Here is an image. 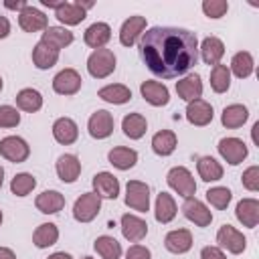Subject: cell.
I'll use <instances>...</instances> for the list:
<instances>
[{"label":"cell","instance_id":"obj_1","mask_svg":"<svg viewBox=\"0 0 259 259\" xmlns=\"http://www.w3.org/2000/svg\"><path fill=\"white\" fill-rule=\"evenodd\" d=\"M140 57L152 75L174 79L196 65L198 40L188 28L152 26L140 38Z\"/></svg>","mask_w":259,"mask_h":259},{"label":"cell","instance_id":"obj_2","mask_svg":"<svg viewBox=\"0 0 259 259\" xmlns=\"http://www.w3.org/2000/svg\"><path fill=\"white\" fill-rule=\"evenodd\" d=\"M87 71L95 79H105L115 71V55L109 49H95L87 59Z\"/></svg>","mask_w":259,"mask_h":259},{"label":"cell","instance_id":"obj_3","mask_svg":"<svg viewBox=\"0 0 259 259\" xmlns=\"http://www.w3.org/2000/svg\"><path fill=\"white\" fill-rule=\"evenodd\" d=\"M166 180H168V186H170L172 190H176L182 198L194 196V192H196V182H194L190 170L184 168V166H174V168L168 172Z\"/></svg>","mask_w":259,"mask_h":259},{"label":"cell","instance_id":"obj_4","mask_svg":"<svg viewBox=\"0 0 259 259\" xmlns=\"http://www.w3.org/2000/svg\"><path fill=\"white\" fill-rule=\"evenodd\" d=\"M101 210V198L95 192L81 194L73 204V217L79 223H91Z\"/></svg>","mask_w":259,"mask_h":259},{"label":"cell","instance_id":"obj_5","mask_svg":"<svg viewBox=\"0 0 259 259\" xmlns=\"http://www.w3.org/2000/svg\"><path fill=\"white\" fill-rule=\"evenodd\" d=\"M125 204L134 210L146 212L150 208V186L140 180H130L125 186Z\"/></svg>","mask_w":259,"mask_h":259},{"label":"cell","instance_id":"obj_6","mask_svg":"<svg viewBox=\"0 0 259 259\" xmlns=\"http://www.w3.org/2000/svg\"><path fill=\"white\" fill-rule=\"evenodd\" d=\"M0 156L6 158L8 162L20 164V162H24L30 156V148H28V144L22 138L6 136V138L0 140Z\"/></svg>","mask_w":259,"mask_h":259},{"label":"cell","instance_id":"obj_7","mask_svg":"<svg viewBox=\"0 0 259 259\" xmlns=\"http://www.w3.org/2000/svg\"><path fill=\"white\" fill-rule=\"evenodd\" d=\"M217 148H219V154L223 156V160H227L231 166L241 164L249 154L247 144L239 138H223Z\"/></svg>","mask_w":259,"mask_h":259},{"label":"cell","instance_id":"obj_8","mask_svg":"<svg viewBox=\"0 0 259 259\" xmlns=\"http://www.w3.org/2000/svg\"><path fill=\"white\" fill-rule=\"evenodd\" d=\"M217 243H219L223 249H227L229 253H233V255L243 253L245 247H247V239L243 237V233L237 231V229L231 227V225H223V227L219 229V233H217Z\"/></svg>","mask_w":259,"mask_h":259},{"label":"cell","instance_id":"obj_9","mask_svg":"<svg viewBox=\"0 0 259 259\" xmlns=\"http://www.w3.org/2000/svg\"><path fill=\"white\" fill-rule=\"evenodd\" d=\"M182 212H184V217H186L190 223H194L196 227H208L210 221H212V212L204 206V202H200V200L194 198V196L184 198V202H182Z\"/></svg>","mask_w":259,"mask_h":259},{"label":"cell","instance_id":"obj_10","mask_svg":"<svg viewBox=\"0 0 259 259\" xmlns=\"http://www.w3.org/2000/svg\"><path fill=\"white\" fill-rule=\"evenodd\" d=\"M81 83H83V79L75 69H63L55 75L53 89L59 95H75L81 89Z\"/></svg>","mask_w":259,"mask_h":259},{"label":"cell","instance_id":"obj_11","mask_svg":"<svg viewBox=\"0 0 259 259\" xmlns=\"http://www.w3.org/2000/svg\"><path fill=\"white\" fill-rule=\"evenodd\" d=\"M87 130H89V136L95 138V140H105L111 136L113 132V115L105 109H97L89 121H87Z\"/></svg>","mask_w":259,"mask_h":259},{"label":"cell","instance_id":"obj_12","mask_svg":"<svg viewBox=\"0 0 259 259\" xmlns=\"http://www.w3.org/2000/svg\"><path fill=\"white\" fill-rule=\"evenodd\" d=\"M18 24L24 32H38L49 26V20H47L45 12H40L38 8L28 4L24 10L18 12Z\"/></svg>","mask_w":259,"mask_h":259},{"label":"cell","instance_id":"obj_13","mask_svg":"<svg viewBox=\"0 0 259 259\" xmlns=\"http://www.w3.org/2000/svg\"><path fill=\"white\" fill-rule=\"evenodd\" d=\"M93 190L99 198L115 200L119 194V180L111 172H97L93 176Z\"/></svg>","mask_w":259,"mask_h":259},{"label":"cell","instance_id":"obj_14","mask_svg":"<svg viewBox=\"0 0 259 259\" xmlns=\"http://www.w3.org/2000/svg\"><path fill=\"white\" fill-rule=\"evenodd\" d=\"M146 30V18L144 16H130L123 24H121V30H119V42L123 47H134L136 40L144 34Z\"/></svg>","mask_w":259,"mask_h":259},{"label":"cell","instance_id":"obj_15","mask_svg":"<svg viewBox=\"0 0 259 259\" xmlns=\"http://www.w3.org/2000/svg\"><path fill=\"white\" fill-rule=\"evenodd\" d=\"M212 115H214L212 113V105L208 101H204V99H194L186 107V119L192 125H198V127L208 125L212 121Z\"/></svg>","mask_w":259,"mask_h":259},{"label":"cell","instance_id":"obj_16","mask_svg":"<svg viewBox=\"0 0 259 259\" xmlns=\"http://www.w3.org/2000/svg\"><path fill=\"white\" fill-rule=\"evenodd\" d=\"M235 217L243 227L255 229L259 223V200L257 198H243L237 202Z\"/></svg>","mask_w":259,"mask_h":259},{"label":"cell","instance_id":"obj_17","mask_svg":"<svg viewBox=\"0 0 259 259\" xmlns=\"http://www.w3.org/2000/svg\"><path fill=\"white\" fill-rule=\"evenodd\" d=\"M140 93H142V97H144L150 105H154V107H162V105H166V103L170 101L168 87L162 85V83H158V81H144V83L140 85Z\"/></svg>","mask_w":259,"mask_h":259},{"label":"cell","instance_id":"obj_18","mask_svg":"<svg viewBox=\"0 0 259 259\" xmlns=\"http://www.w3.org/2000/svg\"><path fill=\"white\" fill-rule=\"evenodd\" d=\"M121 233H123V237H125L127 241L138 243V241H142V239L148 235V223H146L144 219L136 217V214L125 212V214L121 217Z\"/></svg>","mask_w":259,"mask_h":259},{"label":"cell","instance_id":"obj_19","mask_svg":"<svg viewBox=\"0 0 259 259\" xmlns=\"http://www.w3.org/2000/svg\"><path fill=\"white\" fill-rule=\"evenodd\" d=\"M79 174H81V162H79V158L75 154L59 156V160H57V176L63 182L71 184V182H75L79 178Z\"/></svg>","mask_w":259,"mask_h":259},{"label":"cell","instance_id":"obj_20","mask_svg":"<svg viewBox=\"0 0 259 259\" xmlns=\"http://www.w3.org/2000/svg\"><path fill=\"white\" fill-rule=\"evenodd\" d=\"M164 247L170 251V253H176V255H182L186 251H190L192 247V235L188 229H176V231H170L166 237H164Z\"/></svg>","mask_w":259,"mask_h":259},{"label":"cell","instance_id":"obj_21","mask_svg":"<svg viewBox=\"0 0 259 259\" xmlns=\"http://www.w3.org/2000/svg\"><path fill=\"white\" fill-rule=\"evenodd\" d=\"M176 93H178L180 99H184L188 103L194 101V99H200V95H202V81H200V77L196 73H192V75H186L184 79L176 81Z\"/></svg>","mask_w":259,"mask_h":259},{"label":"cell","instance_id":"obj_22","mask_svg":"<svg viewBox=\"0 0 259 259\" xmlns=\"http://www.w3.org/2000/svg\"><path fill=\"white\" fill-rule=\"evenodd\" d=\"M53 136H55V140H57L59 144L69 146V144H73V142L77 140L79 127H77V123H75L71 117H59V119L53 123Z\"/></svg>","mask_w":259,"mask_h":259},{"label":"cell","instance_id":"obj_23","mask_svg":"<svg viewBox=\"0 0 259 259\" xmlns=\"http://www.w3.org/2000/svg\"><path fill=\"white\" fill-rule=\"evenodd\" d=\"M59 61V51L53 49L51 45L38 40L32 49V63L36 65V69H51L55 67Z\"/></svg>","mask_w":259,"mask_h":259},{"label":"cell","instance_id":"obj_24","mask_svg":"<svg viewBox=\"0 0 259 259\" xmlns=\"http://www.w3.org/2000/svg\"><path fill=\"white\" fill-rule=\"evenodd\" d=\"M85 45L91 49H103L107 45V40L111 38V28L105 22H93L87 30H85Z\"/></svg>","mask_w":259,"mask_h":259},{"label":"cell","instance_id":"obj_25","mask_svg":"<svg viewBox=\"0 0 259 259\" xmlns=\"http://www.w3.org/2000/svg\"><path fill=\"white\" fill-rule=\"evenodd\" d=\"M73 32L71 30H67L65 26H47L45 28V32H42V42H47V45H51L53 49H57V51H61V49H65V47H69L71 42H73Z\"/></svg>","mask_w":259,"mask_h":259},{"label":"cell","instance_id":"obj_26","mask_svg":"<svg viewBox=\"0 0 259 259\" xmlns=\"http://www.w3.org/2000/svg\"><path fill=\"white\" fill-rule=\"evenodd\" d=\"M200 57H202V61L206 63V65H219L221 63V59H223V55H225V45H223V40L221 38H217V36H206L204 40H202V45H200Z\"/></svg>","mask_w":259,"mask_h":259},{"label":"cell","instance_id":"obj_27","mask_svg":"<svg viewBox=\"0 0 259 259\" xmlns=\"http://www.w3.org/2000/svg\"><path fill=\"white\" fill-rule=\"evenodd\" d=\"M34 204H36V208H38L40 212H45V214H55V212H59V210L65 206V196H63L59 190H45V192H40V194L36 196Z\"/></svg>","mask_w":259,"mask_h":259},{"label":"cell","instance_id":"obj_28","mask_svg":"<svg viewBox=\"0 0 259 259\" xmlns=\"http://www.w3.org/2000/svg\"><path fill=\"white\" fill-rule=\"evenodd\" d=\"M107 160H109V164L115 166L117 170H130V168H134L136 162H138V152L132 150V148L117 146V148L109 150Z\"/></svg>","mask_w":259,"mask_h":259},{"label":"cell","instance_id":"obj_29","mask_svg":"<svg viewBox=\"0 0 259 259\" xmlns=\"http://www.w3.org/2000/svg\"><path fill=\"white\" fill-rule=\"evenodd\" d=\"M249 119V109L241 103H233V105H227L223 109V115H221V123L229 130H235V127H241L245 121Z\"/></svg>","mask_w":259,"mask_h":259},{"label":"cell","instance_id":"obj_30","mask_svg":"<svg viewBox=\"0 0 259 259\" xmlns=\"http://www.w3.org/2000/svg\"><path fill=\"white\" fill-rule=\"evenodd\" d=\"M97 95L107 101V103H113V105H121V103H127L132 99V91L130 87L121 85V83H111V85H105L97 91Z\"/></svg>","mask_w":259,"mask_h":259},{"label":"cell","instance_id":"obj_31","mask_svg":"<svg viewBox=\"0 0 259 259\" xmlns=\"http://www.w3.org/2000/svg\"><path fill=\"white\" fill-rule=\"evenodd\" d=\"M154 217L158 223L166 225L176 217V202L168 192H160L156 196V208H154Z\"/></svg>","mask_w":259,"mask_h":259},{"label":"cell","instance_id":"obj_32","mask_svg":"<svg viewBox=\"0 0 259 259\" xmlns=\"http://www.w3.org/2000/svg\"><path fill=\"white\" fill-rule=\"evenodd\" d=\"M121 130L130 140H140L148 130V121L142 113H127L121 119Z\"/></svg>","mask_w":259,"mask_h":259},{"label":"cell","instance_id":"obj_33","mask_svg":"<svg viewBox=\"0 0 259 259\" xmlns=\"http://www.w3.org/2000/svg\"><path fill=\"white\" fill-rule=\"evenodd\" d=\"M253 69H255V61H253V55H251L249 51H239V53L233 55V59H231V69H229V71H233L235 77L247 79V77L253 73Z\"/></svg>","mask_w":259,"mask_h":259},{"label":"cell","instance_id":"obj_34","mask_svg":"<svg viewBox=\"0 0 259 259\" xmlns=\"http://www.w3.org/2000/svg\"><path fill=\"white\" fill-rule=\"evenodd\" d=\"M196 170L204 182H217L223 178V166L212 156H200L196 162Z\"/></svg>","mask_w":259,"mask_h":259},{"label":"cell","instance_id":"obj_35","mask_svg":"<svg viewBox=\"0 0 259 259\" xmlns=\"http://www.w3.org/2000/svg\"><path fill=\"white\" fill-rule=\"evenodd\" d=\"M152 150L158 156H170L176 150V134L172 130H160L152 138Z\"/></svg>","mask_w":259,"mask_h":259},{"label":"cell","instance_id":"obj_36","mask_svg":"<svg viewBox=\"0 0 259 259\" xmlns=\"http://www.w3.org/2000/svg\"><path fill=\"white\" fill-rule=\"evenodd\" d=\"M59 239V229L55 223H42L36 227V231L32 233V243L38 249H47L51 245H55Z\"/></svg>","mask_w":259,"mask_h":259},{"label":"cell","instance_id":"obj_37","mask_svg":"<svg viewBox=\"0 0 259 259\" xmlns=\"http://www.w3.org/2000/svg\"><path fill=\"white\" fill-rule=\"evenodd\" d=\"M55 14H57L59 22H63L67 26H75L85 18V10L77 2H65L63 6H59L55 10Z\"/></svg>","mask_w":259,"mask_h":259},{"label":"cell","instance_id":"obj_38","mask_svg":"<svg viewBox=\"0 0 259 259\" xmlns=\"http://www.w3.org/2000/svg\"><path fill=\"white\" fill-rule=\"evenodd\" d=\"M93 247H95V251H97V255L101 259H119L121 257V245L113 237H109V235L97 237Z\"/></svg>","mask_w":259,"mask_h":259},{"label":"cell","instance_id":"obj_39","mask_svg":"<svg viewBox=\"0 0 259 259\" xmlns=\"http://www.w3.org/2000/svg\"><path fill=\"white\" fill-rule=\"evenodd\" d=\"M16 105L22 109V111H28V113H34L42 107V95L32 89V87H26L22 91H18L16 95Z\"/></svg>","mask_w":259,"mask_h":259},{"label":"cell","instance_id":"obj_40","mask_svg":"<svg viewBox=\"0 0 259 259\" xmlns=\"http://www.w3.org/2000/svg\"><path fill=\"white\" fill-rule=\"evenodd\" d=\"M210 87L214 93H225L231 87V71L227 65H214L210 71Z\"/></svg>","mask_w":259,"mask_h":259},{"label":"cell","instance_id":"obj_41","mask_svg":"<svg viewBox=\"0 0 259 259\" xmlns=\"http://www.w3.org/2000/svg\"><path fill=\"white\" fill-rule=\"evenodd\" d=\"M34 186H36L34 176L28 174V172H20V174H16V176L12 178V182H10V192L16 194V196H26V194L32 192Z\"/></svg>","mask_w":259,"mask_h":259},{"label":"cell","instance_id":"obj_42","mask_svg":"<svg viewBox=\"0 0 259 259\" xmlns=\"http://www.w3.org/2000/svg\"><path fill=\"white\" fill-rule=\"evenodd\" d=\"M231 198H233V194H231V190L227 186H214V188H208L206 190V200L214 208H219V210L227 208L229 202H231Z\"/></svg>","mask_w":259,"mask_h":259},{"label":"cell","instance_id":"obj_43","mask_svg":"<svg viewBox=\"0 0 259 259\" xmlns=\"http://www.w3.org/2000/svg\"><path fill=\"white\" fill-rule=\"evenodd\" d=\"M229 10V2L227 0H204L202 2V12L208 18H221L225 16Z\"/></svg>","mask_w":259,"mask_h":259},{"label":"cell","instance_id":"obj_44","mask_svg":"<svg viewBox=\"0 0 259 259\" xmlns=\"http://www.w3.org/2000/svg\"><path fill=\"white\" fill-rule=\"evenodd\" d=\"M20 123V113L12 105H0V127H16Z\"/></svg>","mask_w":259,"mask_h":259},{"label":"cell","instance_id":"obj_45","mask_svg":"<svg viewBox=\"0 0 259 259\" xmlns=\"http://www.w3.org/2000/svg\"><path fill=\"white\" fill-rule=\"evenodd\" d=\"M243 186L251 192L259 190V166H249L243 172Z\"/></svg>","mask_w":259,"mask_h":259},{"label":"cell","instance_id":"obj_46","mask_svg":"<svg viewBox=\"0 0 259 259\" xmlns=\"http://www.w3.org/2000/svg\"><path fill=\"white\" fill-rule=\"evenodd\" d=\"M125 259H152V253L144 245H132L125 251Z\"/></svg>","mask_w":259,"mask_h":259},{"label":"cell","instance_id":"obj_47","mask_svg":"<svg viewBox=\"0 0 259 259\" xmlns=\"http://www.w3.org/2000/svg\"><path fill=\"white\" fill-rule=\"evenodd\" d=\"M200 259H227V255L219 249V247H202L200 251Z\"/></svg>","mask_w":259,"mask_h":259},{"label":"cell","instance_id":"obj_48","mask_svg":"<svg viewBox=\"0 0 259 259\" xmlns=\"http://www.w3.org/2000/svg\"><path fill=\"white\" fill-rule=\"evenodd\" d=\"M4 6L10 8V10H18V12H20V10H24V8L28 6V2H26V0H16V2H14V0H6Z\"/></svg>","mask_w":259,"mask_h":259},{"label":"cell","instance_id":"obj_49","mask_svg":"<svg viewBox=\"0 0 259 259\" xmlns=\"http://www.w3.org/2000/svg\"><path fill=\"white\" fill-rule=\"evenodd\" d=\"M10 32V22L6 16H0V38H6Z\"/></svg>","mask_w":259,"mask_h":259},{"label":"cell","instance_id":"obj_50","mask_svg":"<svg viewBox=\"0 0 259 259\" xmlns=\"http://www.w3.org/2000/svg\"><path fill=\"white\" fill-rule=\"evenodd\" d=\"M0 259H16L14 251L8 249V247H0Z\"/></svg>","mask_w":259,"mask_h":259},{"label":"cell","instance_id":"obj_51","mask_svg":"<svg viewBox=\"0 0 259 259\" xmlns=\"http://www.w3.org/2000/svg\"><path fill=\"white\" fill-rule=\"evenodd\" d=\"M40 4H42V6H49V8H55V10H57L59 6H63V4H65V0H59V2H55V0H40Z\"/></svg>","mask_w":259,"mask_h":259},{"label":"cell","instance_id":"obj_52","mask_svg":"<svg viewBox=\"0 0 259 259\" xmlns=\"http://www.w3.org/2000/svg\"><path fill=\"white\" fill-rule=\"evenodd\" d=\"M49 259H71V255L65 253V251H59V253H53Z\"/></svg>","mask_w":259,"mask_h":259},{"label":"cell","instance_id":"obj_53","mask_svg":"<svg viewBox=\"0 0 259 259\" xmlns=\"http://www.w3.org/2000/svg\"><path fill=\"white\" fill-rule=\"evenodd\" d=\"M257 130H259V121L253 125V132H251V136H253V142H255V144H259V138H257Z\"/></svg>","mask_w":259,"mask_h":259},{"label":"cell","instance_id":"obj_54","mask_svg":"<svg viewBox=\"0 0 259 259\" xmlns=\"http://www.w3.org/2000/svg\"><path fill=\"white\" fill-rule=\"evenodd\" d=\"M2 182H4V168L0 166V188H2Z\"/></svg>","mask_w":259,"mask_h":259},{"label":"cell","instance_id":"obj_55","mask_svg":"<svg viewBox=\"0 0 259 259\" xmlns=\"http://www.w3.org/2000/svg\"><path fill=\"white\" fill-rule=\"evenodd\" d=\"M0 91H2V77H0Z\"/></svg>","mask_w":259,"mask_h":259},{"label":"cell","instance_id":"obj_56","mask_svg":"<svg viewBox=\"0 0 259 259\" xmlns=\"http://www.w3.org/2000/svg\"><path fill=\"white\" fill-rule=\"evenodd\" d=\"M0 225H2V210H0Z\"/></svg>","mask_w":259,"mask_h":259},{"label":"cell","instance_id":"obj_57","mask_svg":"<svg viewBox=\"0 0 259 259\" xmlns=\"http://www.w3.org/2000/svg\"><path fill=\"white\" fill-rule=\"evenodd\" d=\"M83 259H93V257H83Z\"/></svg>","mask_w":259,"mask_h":259}]
</instances>
